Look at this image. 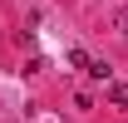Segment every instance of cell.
I'll use <instances>...</instances> for the list:
<instances>
[{
  "mask_svg": "<svg viewBox=\"0 0 128 123\" xmlns=\"http://www.w3.org/2000/svg\"><path fill=\"white\" fill-rule=\"evenodd\" d=\"M104 98H108L113 108H128V84L123 79H108V84H104Z\"/></svg>",
  "mask_w": 128,
  "mask_h": 123,
  "instance_id": "1",
  "label": "cell"
},
{
  "mask_svg": "<svg viewBox=\"0 0 128 123\" xmlns=\"http://www.w3.org/2000/svg\"><path fill=\"white\" fill-rule=\"evenodd\" d=\"M113 30H118V34H128V5H123V10H113Z\"/></svg>",
  "mask_w": 128,
  "mask_h": 123,
  "instance_id": "3",
  "label": "cell"
},
{
  "mask_svg": "<svg viewBox=\"0 0 128 123\" xmlns=\"http://www.w3.org/2000/svg\"><path fill=\"white\" fill-rule=\"evenodd\" d=\"M84 74L98 79V84H108V79H113V64H108V59H89V64H84Z\"/></svg>",
  "mask_w": 128,
  "mask_h": 123,
  "instance_id": "2",
  "label": "cell"
}]
</instances>
